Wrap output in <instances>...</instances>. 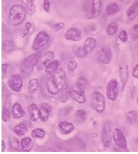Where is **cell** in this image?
<instances>
[{
	"mask_svg": "<svg viewBox=\"0 0 138 154\" xmlns=\"http://www.w3.org/2000/svg\"><path fill=\"white\" fill-rule=\"evenodd\" d=\"M66 73L61 68L50 75L47 82V91L51 95H56L64 89L66 85Z\"/></svg>",
	"mask_w": 138,
	"mask_h": 154,
	"instance_id": "cell-1",
	"label": "cell"
},
{
	"mask_svg": "<svg viewBox=\"0 0 138 154\" xmlns=\"http://www.w3.org/2000/svg\"><path fill=\"white\" fill-rule=\"evenodd\" d=\"M26 10L20 5H15L11 7L9 12V20L14 26H18L25 20Z\"/></svg>",
	"mask_w": 138,
	"mask_h": 154,
	"instance_id": "cell-2",
	"label": "cell"
},
{
	"mask_svg": "<svg viewBox=\"0 0 138 154\" xmlns=\"http://www.w3.org/2000/svg\"><path fill=\"white\" fill-rule=\"evenodd\" d=\"M42 54L40 52L34 53L32 55L28 56L24 59L21 65V72L23 76H28L32 72L35 66L38 64V62L40 59Z\"/></svg>",
	"mask_w": 138,
	"mask_h": 154,
	"instance_id": "cell-3",
	"label": "cell"
},
{
	"mask_svg": "<svg viewBox=\"0 0 138 154\" xmlns=\"http://www.w3.org/2000/svg\"><path fill=\"white\" fill-rule=\"evenodd\" d=\"M50 42V36L45 31H40L35 36L32 44V49L35 51H39L45 47Z\"/></svg>",
	"mask_w": 138,
	"mask_h": 154,
	"instance_id": "cell-4",
	"label": "cell"
},
{
	"mask_svg": "<svg viewBox=\"0 0 138 154\" xmlns=\"http://www.w3.org/2000/svg\"><path fill=\"white\" fill-rule=\"evenodd\" d=\"M113 140L115 145L122 150H127V140L125 135L120 129L116 128L113 132Z\"/></svg>",
	"mask_w": 138,
	"mask_h": 154,
	"instance_id": "cell-5",
	"label": "cell"
},
{
	"mask_svg": "<svg viewBox=\"0 0 138 154\" xmlns=\"http://www.w3.org/2000/svg\"><path fill=\"white\" fill-rule=\"evenodd\" d=\"M92 104L97 112L100 113L104 112L106 107L105 96L100 92H94L92 94Z\"/></svg>",
	"mask_w": 138,
	"mask_h": 154,
	"instance_id": "cell-6",
	"label": "cell"
},
{
	"mask_svg": "<svg viewBox=\"0 0 138 154\" xmlns=\"http://www.w3.org/2000/svg\"><path fill=\"white\" fill-rule=\"evenodd\" d=\"M112 123L108 121L104 124L102 132V141L105 148H107L110 146L111 143H112Z\"/></svg>",
	"mask_w": 138,
	"mask_h": 154,
	"instance_id": "cell-7",
	"label": "cell"
},
{
	"mask_svg": "<svg viewBox=\"0 0 138 154\" xmlns=\"http://www.w3.org/2000/svg\"><path fill=\"white\" fill-rule=\"evenodd\" d=\"M113 58L111 50L107 47H102L97 52L96 60L101 64H108Z\"/></svg>",
	"mask_w": 138,
	"mask_h": 154,
	"instance_id": "cell-8",
	"label": "cell"
},
{
	"mask_svg": "<svg viewBox=\"0 0 138 154\" xmlns=\"http://www.w3.org/2000/svg\"><path fill=\"white\" fill-rule=\"evenodd\" d=\"M106 93L107 98L110 100H116L119 93V85L116 79H111L107 85Z\"/></svg>",
	"mask_w": 138,
	"mask_h": 154,
	"instance_id": "cell-9",
	"label": "cell"
},
{
	"mask_svg": "<svg viewBox=\"0 0 138 154\" xmlns=\"http://www.w3.org/2000/svg\"><path fill=\"white\" fill-rule=\"evenodd\" d=\"M54 57V52L47 51L42 54L39 59L36 68L38 71H42V69H45L46 66L53 60Z\"/></svg>",
	"mask_w": 138,
	"mask_h": 154,
	"instance_id": "cell-10",
	"label": "cell"
},
{
	"mask_svg": "<svg viewBox=\"0 0 138 154\" xmlns=\"http://www.w3.org/2000/svg\"><path fill=\"white\" fill-rule=\"evenodd\" d=\"M118 73H119L120 80H121V90L123 91L127 82H128L129 76H130L129 75V66L126 63L123 62L119 65Z\"/></svg>",
	"mask_w": 138,
	"mask_h": 154,
	"instance_id": "cell-11",
	"label": "cell"
},
{
	"mask_svg": "<svg viewBox=\"0 0 138 154\" xmlns=\"http://www.w3.org/2000/svg\"><path fill=\"white\" fill-rule=\"evenodd\" d=\"M8 86L12 90L15 92H21L23 87V78L21 75L15 74L10 78L8 81Z\"/></svg>",
	"mask_w": 138,
	"mask_h": 154,
	"instance_id": "cell-12",
	"label": "cell"
},
{
	"mask_svg": "<svg viewBox=\"0 0 138 154\" xmlns=\"http://www.w3.org/2000/svg\"><path fill=\"white\" fill-rule=\"evenodd\" d=\"M71 97L80 104H84L86 101V95L84 90L77 88L75 85L71 88Z\"/></svg>",
	"mask_w": 138,
	"mask_h": 154,
	"instance_id": "cell-13",
	"label": "cell"
},
{
	"mask_svg": "<svg viewBox=\"0 0 138 154\" xmlns=\"http://www.w3.org/2000/svg\"><path fill=\"white\" fill-rule=\"evenodd\" d=\"M64 38L70 41L78 42L81 38V31L77 28H70L65 32Z\"/></svg>",
	"mask_w": 138,
	"mask_h": 154,
	"instance_id": "cell-14",
	"label": "cell"
},
{
	"mask_svg": "<svg viewBox=\"0 0 138 154\" xmlns=\"http://www.w3.org/2000/svg\"><path fill=\"white\" fill-rule=\"evenodd\" d=\"M40 111V120L45 122L48 120L49 117L52 113V107L47 103H42L39 106Z\"/></svg>",
	"mask_w": 138,
	"mask_h": 154,
	"instance_id": "cell-15",
	"label": "cell"
},
{
	"mask_svg": "<svg viewBox=\"0 0 138 154\" xmlns=\"http://www.w3.org/2000/svg\"><path fill=\"white\" fill-rule=\"evenodd\" d=\"M29 118L32 122H38L40 119V108L35 103H31L28 107Z\"/></svg>",
	"mask_w": 138,
	"mask_h": 154,
	"instance_id": "cell-16",
	"label": "cell"
},
{
	"mask_svg": "<svg viewBox=\"0 0 138 154\" xmlns=\"http://www.w3.org/2000/svg\"><path fill=\"white\" fill-rule=\"evenodd\" d=\"M58 128H59L60 132L62 134H70L72 131L75 129V126L73 124L70 123V122H60L58 123Z\"/></svg>",
	"mask_w": 138,
	"mask_h": 154,
	"instance_id": "cell-17",
	"label": "cell"
},
{
	"mask_svg": "<svg viewBox=\"0 0 138 154\" xmlns=\"http://www.w3.org/2000/svg\"><path fill=\"white\" fill-rule=\"evenodd\" d=\"M12 116L15 119H19L24 117L25 115V111L20 103H15L12 107Z\"/></svg>",
	"mask_w": 138,
	"mask_h": 154,
	"instance_id": "cell-18",
	"label": "cell"
},
{
	"mask_svg": "<svg viewBox=\"0 0 138 154\" xmlns=\"http://www.w3.org/2000/svg\"><path fill=\"white\" fill-rule=\"evenodd\" d=\"M126 15L130 20H134L138 16V0L134 1L129 8L126 12Z\"/></svg>",
	"mask_w": 138,
	"mask_h": 154,
	"instance_id": "cell-19",
	"label": "cell"
},
{
	"mask_svg": "<svg viewBox=\"0 0 138 154\" xmlns=\"http://www.w3.org/2000/svg\"><path fill=\"white\" fill-rule=\"evenodd\" d=\"M34 146L33 140L31 138L29 137H26L23 138L21 141V149L23 151L29 152L31 150H32Z\"/></svg>",
	"mask_w": 138,
	"mask_h": 154,
	"instance_id": "cell-20",
	"label": "cell"
},
{
	"mask_svg": "<svg viewBox=\"0 0 138 154\" xmlns=\"http://www.w3.org/2000/svg\"><path fill=\"white\" fill-rule=\"evenodd\" d=\"M91 10L93 18L100 16L101 10H102V2H101V0H92Z\"/></svg>",
	"mask_w": 138,
	"mask_h": 154,
	"instance_id": "cell-21",
	"label": "cell"
},
{
	"mask_svg": "<svg viewBox=\"0 0 138 154\" xmlns=\"http://www.w3.org/2000/svg\"><path fill=\"white\" fill-rule=\"evenodd\" d=\"M97 45V42L94 38L88 37L86 38V41H85L84 47L85 50H86V51L87 52L88 55L91 53V52L94 50V48L96 47Z\"/></svg>",
	"mask_w": 138,
	"mask_h": 154,
	"instance_id": "cell-22",
	"label": "cell"
},
{
	"mask_svg": "<svg viewBox=\"0 0 138 154\" xmlns=\"http://www.w3.org/2000/svg\"><path fill=\"white\" fill-rule=\"evenodd\" d=\"M27 131L28 127L24 123L17 124L13 128V132L18 137H22V136H24L27 132Z\"/></svg>",
	"mask_w": 138,
	"mask_h": 154,
	"instance_id": "cell-23",
	"label": "cell"
},
{
	"mask_svg": "<svg viewBox=\"0 0 138 154\" xmlns=\"http://www.w3.org/2000/svg\"><path fill=\"white\" fill-rule=\"evenodd\" d=\"M59 66V63L58 60L51 61V62L46 66L45 69V73L48 75L52 74L53 73H54L55 71L58 69Z\"/></svg>",
	"mask_w": 138,
	"mask_h": 154,
	"instance_id": "cell-24",
	"label": "cell"
},
{
	"mask_svg": "<svg viewBox=\"0 0 138 154\" xmlns=\"http://www.w3.org/2000/svg\"><path fill=\"white\" fill-rule=\"evenodd\" d=\"M9 146H10V148L11 150L18 151L21 148V143L16 137L11 136V137L9 138Z\"/></svg>",
	"mask_w": 138,
	"mask_h": 154,
	"instance_id": "cell-25",
	"label": "cell"
},
{
	"mask_svg": "<svg viewBox=\"0 0 138 154\" xmlns=\"http://www.w3.org/2000/svg\"><path fill=\"white\" fill-rule=\"evenodd\" d=\"M71 97V89H64L60 92L59 100L61 103H66Z\"/></svg>",
	"mask_w": 138,
	"mask_h": 154,
	"instance_id": "cell-26",
	"label": "cell"
},
{
	"mask_svg": "<svg viewBox=\"0 0 138 154\" xmlns=\"http://www.w3.org/2000/svg\"><path fill=\"white\" fill-rule=\"evenodd\" d=\"M15 48V44L12 40H5L2 43V50L5 53H10Z\"/></svg>",
	"mask_w": 138,
	"mask_h": 154,
	"instance_id": "cell-27",
	"label": "cell"
},
{
	"mask_svg": "<svg viewBox=\"0 0 138 154\" xmlns=\"http://www.w3.org/2000/svg\"><path fill=\"white\" fill-rule=\"evenodd\" d=\"M120 10V7L118 5V3L116 2H113V3H110L107 6L106 8V12L107 13L110 15H113L114 14L117 13Z\"/></svg>",
	"mask_w": 138,
	"mask_h": 154,
	"instance_id": "cell-28",
	"label": "cell"
},
{
	"mask_svg": "<svg viewBox=\"0 0 138 154\" xmlns=\"http://www.w3.org/2000/svg\"><path fill=\"white\" fill-rule=\"evenodd\" d=\"M39 86H40V83H39L38 79H31L28 85V91L29 93H34V92H36Z\"/></svg>",
	"mask_w": 138,
	"mask_h": 154,
	"instance_id": "cell-29",
	"label": "cell"
},
{
	"mask_svg": "<svg viewBox=\"0 0 138 154\" xmlns=\"http://www.w3.org/2000/svg\"><path fill=\"white\" fill-rule=\"evenodd\" d=\"M126 116L127 121L130 124H134L137 122L138 116L137 111H134V110H131V111L127 112Z\"/></svg>",
	"mask_w": 138,
	"mask_h": 154,
	"instance_id": "cell-30",
	"label": "cell"
},
{
	"mask_svg": "<svg viewBox=\"0 0 138 154\" xmlns=\"http://www.w3.org/2000/svg\"><path fill=\"white\" fill-rule=\"evenodd\" d=\"M26 12L29 16H32L36 11V7H35L34 0H26Z\"/></svg>",
	"mask_w": 138,
	"mask_h": 154,
	"instance_id": "cell-31",
	"label": "cell"
},
{
	"mask_svg": "<svg viewBox=\"0 0 138 154\" xmlns=\"http://www.w3.org/2000/svg\"><path fill=\"white\" fill-rule=\"evenodd\" d=\"M75 85L77 87V88L84 90L88 85V81L85 77L80 76L77 79V82H76Z\"/></svg>",
	"mask_w": 138,
	"mask_h": 154,
	"instance_id": "cell-32",
	"label": "cell"
},
{
	"mask_svg": "<svg viewBox=\"0 0 138 154\" xmlns=\"http://www.w3.org/2000/svg\"><path fill=\"white\" fill-rule=\"evenodd\" d=\"M31 134H32V136L34 137L39 138V139H43L45 137L46 132L42 128H35L32 130Z\"/></svg>",
	"mask_w": 138,
	"mask_h": 154,
	"instance_id": "cell-33",
	"label": "cell"
},
{
	"mask_svg": "<svg viewBox=\"0 0 138 154\" xmlns=\"http://www.w3.org/2000/svg\"><path fill=\"white\" fill-rule=\"evenodd\" d=\"M118 24L116 23H110L106 29V32L109 36H113L118 31Z\"/></svg>",
	"mask_w": 138,
	"mask_h": 154,
	"instance_id": "cell-34",
	"label": "cell"
},
{
	"mask_svg": "<svg viewBox=\"0 0 138 154\" xmlns=\"http://www.w3.org/2000/svg\"><path fill=\"white\" fill-rule=\"evenodd\" d=\"M75 116L77 121L84 122L86 119V112L84 109H78L75 111Z\"/></svg>",
	"mask_w": 138,
	"mask_h": 154,
	"instance_id": "cell-35",
	"label": "cell"
},
{
	"mask_svg": "<svg viewBox=\"0 0 138 154\" xmlns=\"http://www.w3.org/2000/svg\"><path fill=\"white\" fill-rule=\"evenodd\" d=\"M73 52L75 53V55L78 57H84L86 55H88L87 52H86L84 47H76L73 49Z\"/></svg>",
	"mask_w": 138,
	"mask_h": 154,
	"instance_id": "cell-36",
	"label": "cell"
},
{
	"mask_svg": "<svg viewBox=\"0 0 138 154\" xmlns=\"http://www.w3.org/2000/svg\"><path fill=\"white\" fill-rule=\"evenodd\" d=\"M10 111L8 109V108L3 107L2 112V119L3 122H8L10 120Z\"/></svg>",
	"mask_w": 138,
	"mask_h": 154,
	"instance_id": "cell-37",
	"label": "cell"
},
{
	"mask_svg": "<svg viewBox=\"0 0 138 154\" xmlns=\"http://www.w3.org/2000/svg\"><path fill=\"white\" fill-rule=\"evenodd\" d=\"M77 68V63L75 60H70L67 63V69L70 72L75 71Z\"/></svg>",
	"mask_w": 138,
	"mask_h": 154,
	"instance_id": "cell-38",
	"label": "cell"
},
{
	"mask_svg": "<svg viewBox=\"0 0 138 154\" xmlns=\"http://www.w3.org/2000/svg\"><path fill=\"white\" fill-rule=\"evenodd\" d=\"M31 29V23L26 22L25 26H24V29H23V31H22V36H23V37H26V36L29 34Z\"/></svg>",
	"mask_w": 138,
	"mask_h": 154,
	"instance_id": "cell-39",
	"label": "cell"
},
{
	"mask_svg": "<svg viewBox=\"0 0 138 154\" xmlns=\"http://www.w3.org/2000/svg\"><path fill=\"white\" fill-rule=\"evenodd\" d=\"M131 36L133 40H137L138 38V23L135 24L131 30Z\"/></svg>",
	"mask_w": 138,
	"mask_h": 154,
	"instance_id": "cell-40",
	"label": "cell"
},
{
	"mask_svg": "<svg viewBox=\"0 0 138 154\" xmlns=\"http://www.w3.org/2000/svg\"><path fill=\"white\" fill-rule=\"evenodd\" d=\"M118 38L122 42H126L128 40V33H127V31L126 30L121 31L119 35H118Z\"/></svg>",
	"mask_w": 138,
	"mask_h": 154,
	"instance_id": "cell-41",
	"label": "cell"
},
{
	"mask_svg": "<svg viewBox=\"0 0 138 154\" xmlns=\"http://www.w3.org/2000/svg\"><path fill=\"white\" fill-rule=\"evenodd\" d=\"M64 23L62 22H59V23H56L55 25L53 26V29H54L55 31H61L62 29L64 28Z\"/></svg>",
	"mask_w": 138,
	"mask_h": 154,
	"instance_id": "cell-42",
	"label": "cell"
},
{
	"mask_svg": "<svg viewBox=\"0 0 138 154\" xmlns=\"http://www.w3.org/2000/svg\"><path fill=\"white\" fill-rule=\"evenodd\" d=\"M8 70V64L3 63L2 64V79H4Z\"/></svg>",
	"mask_w": 138,
	"mask_h": 154,
	"instance_id": "cell-43",
	"label": "cell"
},
{
	"mask_svg": "<svg viewBox=\"0 0 138 154\" xmlns=\"http://www.w3.org/2000/svg\"><path fill=\"white\" fill-rule=\"evenodd\" d=\"M43 9L46 13H48L51 9V2L49 0H44Z\"/></svg>",
	"mask_w": 138,
	"mask_h": 154,
	"instance_id": "cell-44",
	"label": "cell"
},
{
	"mask_svg": "<svg viewBox=\"0 0 138 154\" xmlns=\"http://www.w3.org/2000/svg\"><path fill=\"white\" fill-rule=\"evenodd\" d=\"M132 74L134 79H138V64L136 65L134 67L133 70H132Z\"/></svg>",
	"mask_w": 138,
	"mask_h": 154,
	"instance_id": "cell-45",
	"label": "cell"
},
{
	"mask_svg": "<svg viewBox=\"0 0 138 154\" xmlns=\"http://www.w3.org/2000/svg\"><path fill=\"white\" fill-rule=\"evenodd\" d=\"M5 148H6V144H5V142L4 140H2L1 141V151H5Z\"/></svg>",
	"mask_w": 138,
	"mask_h": 154,
	"instance_id": "cell-46",
	"label": "cell"
},
{
	"mask_svg": "<svg viewBox=\"0 0 138 154\" xmlns=\"http://www.w3.org/2000/svg\"><path fill=\"white\" fill-rule=\"evenodd\" d=\"M137 103H138V96H137Z\"/></svg>",
	"mask_w": 138,
	"mask_h": 154,
	"instance_id": "cell-47",
	"label": "cell"
},
{
	"mask_svg": "<svg viewBox=\"0 0 138 154\" xmlns=\"http://www.w3.org/2000/svg\"><path fill=\"white\" fill-rule=\"evenodd\" d=\"M119 1H121V2H123V1H125V0H119Z\"/></svg>",
	"mask_w": 138,
	"mask_h": 154,
	"instance_id": "cell-48",
	"label": "cell"
}]
</instances>
